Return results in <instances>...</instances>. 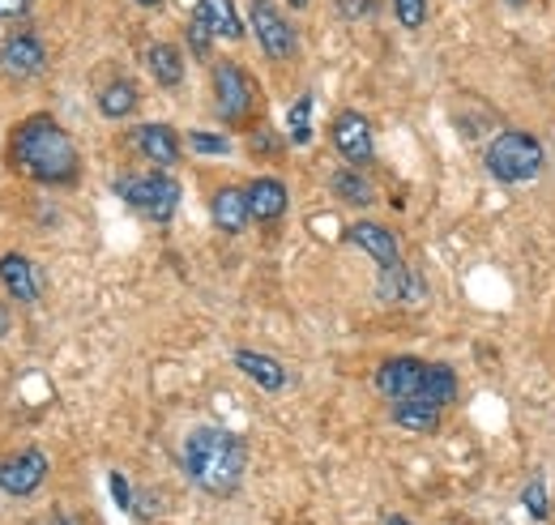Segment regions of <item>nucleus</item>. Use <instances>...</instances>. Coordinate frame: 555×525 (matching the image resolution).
<instances>
[{
	"mask_svg": "<svg viewBox=\"0 0 555 525\" xmlns=\"http://www.w3.org/2000/svg\"><path fill=\"white\" fill-rule=\"evenodd\" d=\"M9 163L17 171H26L30 180H39V184H73L81 176V158H77L73 137L43 112L13 129Z\"/></svg>",
	"mask_w": 555,
	"mask_h": 525,
	"instance_id": "nucleus-1",
	"label": "nucleus"
},
{
	"mask_svg": "<svg viewBox=\"0 0 555 525\" xmlns=\"http://www.w3.org/2000/svg\"><path fill=\"white\" fill-rule=\"evenodd\" d=\"M248 470V445L227 427H197L184 440V474L209 496H235Z\"/></svg>",
	"mask_w": 555,
	"mask_h": 525,
	"instance_id": "nucleus-2",
	"label": "nucleus"
},
{
	"mask_svg": "<svg viewBox=\"0 0 555 525\" xmlns=\"http://www.w3.org/2000/svg\"><path fill=\"white\" fill-rule=\"evenodd\" d=\"M483 167L487 176L500 180V184H526L543 171V141L521 129L500 132L483 150Z\"/></svg>",
	"mask_w": 555,
	"mask_h": 525,
	"instance_id": "nucleus-3",
	"label": "nucleus"
},
{
	"mask_svg": "<svg viewBox=\"0 0 555 525\" xmlns=\"http://www.w3.org/2000/svg\"><path fill=\"white\" fill-rule=\"evenodd\" d=\"M116 197L125 205H133L138 214H145L150 222H171L176 209H180V184L163 171H150V176H120L116 184Z\"/></svg>",
	"mask_w": 555,
	"mask_h": 525,
	"instance_id": "nucleus-4",
	"label": "nucleus"
},
{
	"mask_svg": "<svg viewBox=\"0 0 555 525\" xmlns=\"http://www.w3.org/2000/svg\"><path fill=\"white\" fill-rule=\"evenodd\" d=\"M214 103H218V116L227 125H248L253 112H257V86L235 61H218L214 65Z\"/></svg>",
	"mask_w": 555,
	"mask_h": 525,
	"instance_id": "nucleus-5",
	"label": "nucleus"
},
{
	"mask_svg": "<svg viewBox=\"0 0 555 525\" xmlns=\"http://www.w3.org/2000/svg\"><path fill=\"white\" fill-rule=\"evenodd\" d=\"M248 22H253V35L270 61H291L299 52V35L286 22V13H278L274 0H248Z\"/></svg>",
	"mask_w": 555,
	"mask_h": 525,
	"instance_id": "nucleus-6",
	"label": "nucleus"
},
{
	"mask_svg": "<svg viewBox=\"0 0 555 525\" xmlns=\"http://www.w3.org/2000/svg\"><path fill=\"white\" fill-rule=\"evenodd\" d=\"M423 381H427V363H418V359H411V355L385 359V363L376 368V389L389 397V401L423 397Z\"/></svg>",
	"mask_w": 555,
	"mask_h": 525,
	"instance_id": "nucleus-7",
	"label": "nucleus"
},
{
	"mask_svg": "<svg viewBox=\"0 0 555 525\" xmlns=\"http://www.w3.org/2000/svg\"><path fill=\"white\" fill-rule=\"evenodd\" d=\"M43 478H48V458L39 449H22V453H9L0 461V491H9L17 500L35 496L43 487Z\"/></svg>",
	"mask_w": 555,
	"mask_h": 525,
	"instance_id": "nucleus-8",
	"label": "nucleus"
},
{
	"mask_svg": "<svg viewBox=\"0 0 555 525\" xmlns=\"http://www.w3.org/2000/svg\"><path fill=\"white\" fill-rule=\"evenodd\" d=\"M334 145H338V154L347 158V167H367L372 163V125H367V116L363 112H338V120H334Z\"/></svg>",
	"mask_w": 555,
	"mask_h": 525,
	"instance_id": "nucleus-9",
	"label": "nucleus"
},
{
	"mask_svg": "<svg viewBox=\"0 0 555 525\" xmlns=\"http://www.w3.org/2000/svg\"><path fill=\"white\" fill-rule=\"evenodd\" d=\"M43 65H48V48L39 35H9L0 43V73L26 81V77H39Z\"/></svg>",
	"mask_w": 555,
	"mask_h": 525,
	"instance_id": "nucleus-10",
	"label": "nucleus"
},
{
	"mask_svg": "<svg viewBox=\"0 0 555 525\" xmlns=\"http://www.w3.org/2000/svg\"><path fill=\"white\" fill-rule=\"evenodd\" d=\"M133 145H138V154L150 163V167H158V171H167V167H176L180 163V137L171 125H141L133 132Z\"/></svg>",
	"mask_w": 555,
	"mask_h": 525,
	"instance_id": "nucleus-11",
	"label": "nucleus"
},
{
	"mask_svg": "<svg viewBox=\"0 0 555 525\" xmlns=\"http://www.w3.org/2000/svg\"><path fill=\"white\" fill-rule=\"evenodd\" d=\"M347 240L354 248H363L372 261L380 265V269H389V265H402V253H398V235L393 231H385V227H376V222H350L347 227Z\"/></svg>",
	"mask_w": 555,
	"mask_h": 525,
	"instance_id": "nucleus-12",
	"label": "nucleus"
},
{
	"mask_svg": "<svg viewBox=\"0 0 555 525\" xmlns=\"http://www.w3.org/2000/svg\"><path fill=\"white\" fill-rule=\"evenodd\" d=\"M0 282H4V291H9L17 304H35V299L43 295L39 269L26 261L22 253H4V257H0Z\"/></svg>",
	"mask_w": 555,
	"mask_h": 525,
	"instance_id": "nucleus-13",
	"label": "nucleus"
},
{
	"mask_svg": "<svg viewBox=\"0 0 555 525\" xmlns=\"http://www.w3.org/2000/svg\"><path fill=\"white\" fill-rule=\"evenodd\" d=\"M244 193H248V214H253V222H278V218L286 214V205H291L286 184H282V180H274V176L253 180Z\"/></svg>",
	"mask_w": 555,
	"mask_h": 525,
	"instance_id": "nucleus-14",
	"label": "nucleus"
},
{
	"mask_svg": "<svg viewBox=\"0 0 555 525\" xmlns=\"http://www.w3.org/2000/svg\"><path fill=\"white\" fill-rule=\"evenodd\" d=\"M209 218H214L218 231L240 235V231L253 222V214H248V193H244V189H218V193L209 197Z\"/></svg>",
	"mask_w": 555,
	"mask_h": 525,
	"instance_id": "nucleus-15",
	"label": "nucleus"
},
{
	"mask_svg": "<svg viewBox=\"0 0 555 525\" xmlns=\"http://www.w3.org/2000/svg\"><path fill=\"white\" fill-rule=\"evenodd\" d=\"M235 359V368L253 381V385H261L266 394H282L286 389V368L278 363V359H270V355H257V350H235L231 355Z\"/></svg>",
	"mask_w": 555,
	"mask_h": 525,
	"instance_id": "nucleus-16",
	"label": "nucleus"
},
{
	"mask_svg": "<svg viewBox=\"0 0 555 525\" xmlns=\"http://www.w3.org/2000/svg\"><path fill=\"white\" fill-rule=\"evenodd\" d=\"M193 17H202L214 39H244V22L231 0H197Z\"/></svg>",
	"mask_w": 555,
	"mask_h": 525,
	"instance_id": "nucleus-17",
	"label": "nucleus"
},
{
	"mask_svg": "<svg viewBox=\"0 0 555 525\" xmlns=\"http://www.w3.org/2000/svg\"><path fill=\"white\" fill-rule=\"evenodd\" d=\"M145 65H150V77H154L158 86H167V90H176V86L184 81V56H180L176 43H150Z\"/></svg>",
	"mask_w": 555,
	"mask_h": 525,
	"instance_id": "nucleus-18",
	"label": "nucleus"
},
{
	"mask_svg": "<svg viewBox=\"0 0 555 525\" xmlns=\"http://www.w3.org/2000/svg\"><path fill=\"white\" fill-rule=\"evenodd\" d=\"M133 112H138V86H133L129 77H116V81H107V86L99 90V116L125 120V116H133Z\"/></svg>",
	"mask_w": 555,
	"mask_h": 525,
	"instance_id": "nucleus-19",
	"label": "nucleus"
},
{
	"mask_svg": "<svg viewBox=\"0 0 555 525\" xmlns=\"http://www.w3.org/2000/svg\"><path fill=\"white\" fill-rule=\"evenodd\" d=\"M393 423L406 432H436L440 427V406L427 397H411V401H393Z\"/></svg>",
	"mask_w": 555,
	"mask_h": 525,
	"instance_id": "nucleus-20",
	"label": "nucleus"
},
{
	"mask_svg": "<svg viewBox=\"0 0 555 525\" xmlns=\"http://www.w3.org/2000/svg\"><path fill=\"white\" fill-rule=\"evenodd\" d=\"M330 189H334V197L338 201L359 205V209H363V205H372V197H376L359 167H343V171H334V176H330Z\"/></svg>",
	"mask_w": 555,
	"mask_h": 525,
	"instance_id": "nucleus-21",
	"label": "nucleus"
},
{
	"mask_svg": "<svg viewBox=\"0 0 555 525\" xmlns=\"http://www.w3.org/2000/svg\"><path fill=\"white\" fill-rule=\"evenodd\" d=\"M418 278L406 273V265H389V269H380V286H376V295L385 299V304H398V299H415L418 291Z\"/></svg>",
	"mask_w": 555,
	"mask_h": 525,
	"instance_id": "nucleus-22",
	"label": "nucleus"
},
{
	"mask_svg": "<svg viewBox=\"0 0 555 525\" xmlns=\"http://www.w3.org/2000/svg\"><path fill=\"white\" fill-rule=\"evenodd\" d=\"M423 397L436 401V406H449V401L457 397V376H453V368L431 363V368H427V381H423Z\"/></svg>",
	"mask_w": 555,
	"mask_h": 525,
	"instance_id": "nucleus-23",
	"label": "nucleus"
},
{
	"mask_svg": "<svg viewBox=\"0 0 555 525\" xmlns=\"http://www.w3.org/2000/svg\"><path fill=\"white\" fill-rule=\"evenodd\" d=\"M308 120H312V94H304V99L286 112V129H291V141H295V145H308V141H312V125H308Z\"/></svg>",
	"mask_w": 555,
	"mask_h": 525,
	"instance_id": "nucleus-24",
	"label": "nucleus"
},
{
	"mask_svg": "<svg viewBox=\"0 0 555 525\" xmlns=\"http://www.w3.org/2000/svg\"><path fill=\"white\" fill-rule=\"evenodd\" d=\"M393 17H398L406 30H418L423 17H427V0H393Z\"/></svg>",
	"mask_w": 555,
	"mask_h": 525,
	"instance_id": "nucleus-25",
	"label": "nucleus"
},
{
	"mask_svg": "<svg viewBox=\"0 0 555 525\" xmlns=\"http://www.w3.org/2000/svg\"><path fill=\"white\" fill-rule=\"evenodd\" d=\"M189 145H193V150H197V154H209V158H214V154H227V150H231V141H227V137H218V132H189Z\"/></svg>",
	"mask_w": 555,
	"mask_h": 525,
	"instance_id": "nucleus-26",
	"label": "nucleus"
},
{
	"mask_svg": "<svg viewBox=\"0 0 555 525\" xmlns=\"http://www.w3.org/2000/svg\"><path fill=\"white\" fill-rule=\"evenodd\" d=\"M521 500H526V509H530V513H534L539 522H547V513H552V504H547V487H543L539 478H534V483L526 487V496H521Z\"/></svg>",
	"mask_w": 555,
	"mask_h": 525,
	"instance_id": "nucleus-27",
	"label": "nucleus"
},
{
	"mask_svg": "<svg viewBox=\"0 0 555 525\" xmlns=\"http://www.w3.org/2000/svg\"><path fill=\"white\" fill-rule=\"evenodd\" d=\"M334 9H338V17L359 22V17H372L376 13V0H334Z\"/></svg>",
	"mask_w": 555,
	"mask_h": 525,
	"instance_id": "nucleus-28",
	"label": "nucleus"
},
{
	"mask_svg": "<svg viewBox=\"0 0 555 525\" xmlns=\"http://www.w3.org/2000/svg\"><path fill=\"white\" fill-rule=\"evenodd\" d=\"M209 39H214L209 26L202 17H193V22H189V48H193V56H209Z\"/></svg>",
	"mask_w": 555,
	"mask_h": 525,
	"instance_id": "nucleus-29",
	"label": "nucleus"
},
{
	"mask_svg": "<svg viewBox=\"0 0 555 525\" xmlns=\"http://www.w3.org/2000/svg\"><path fill=\"white\" fill-rule=\"evenodd\" d=\"M112 496H116V504H120V509H133V491H129L125 474H112Z\"/></svg>",
	"mask_w": 555,
	"mask_h": 525,
	"instance_id": "nucleus-30",
	"label": "nucleus"
},
{
	"mask_svg": "<svg viewBox=\"0 0 555 525\" xmlns=\"http://www.w3.org/2000/svg\"><path fill=\"white\" fill-rule=\"evenodd\" d=\"M30 13V0H0V22L9 17H26Z\"/></svg>",
	"mask_w": 555,
	"mask_h": 525,
	"instance_id": "nucleus-31",
	"label": "nucleus"
},
{
	"mask_svg": "<svg viewBox=\"0 0 555 525\" xmlns=\"http://www.w3.org/2000/svg\"><path fill=\"white\" fill-rule=\"evenodd\" d=\"M4 329H9V308H0V337H4Z\"/></svg>",
	"mask_w": 555,
	"mask_h": 525,
	"instance_id": "nucleus-32",
	"label": "nucleus"
},
{
	"mask_svg": "<svg viewBox=\"0 0 555 525\" xmlns=\"http://www.w3.org/2000/svg\"><path fill=\"white\" fill-rule=\"evenodd\" d=\"M61 525H94V522H86V517H65Z\"/></svg>",
	"mask_w": 555,
	"mask_h": 525,
	"instance_id": "nucleus-33",
	"label": "nucleus"
},
{
	"mask_svg": "<svg viewBox=\"0 0 555 525\" xmlns=\"http://www.w3.org/2000/svg\"><path fill=\"white\" fill-rule=\"evenodd\" d=\"M141 9H158V4H163V0H138Z\"/></svg>",
	"mask_w": 555,
	"mask_h": 525,
	"instance_id": "nucleus-34",
	"label": "nucleus"
},
{
	"mask_svg": "<svg viewBox=\"0 0 555 525\" xmlns=\"http://www.w3.org/2000/svg\"><path fill=\"white\" fill-rule=\"evenodd\" d=\"M385 525H411V522H406V517H389Z\"/></svg>",
	"mask_w": 555,
	"mask_h": 525,
	"instance_id": "nucleus-35",
	"label": "nucleus"
},
{
	"mask_svg": "<svg viewBox=\"0 0 555 525\" xmlns=\"http://www.w3.org/2000/svg\"><path fill=\"white\" fill-rule=\"evenodd\" d=\"M286 4H295V9H304V4H308V0H286Z\"/></svg>",
	"mask_w": 555,
	"mask_h": 525,
	"instance_id": "nucleus-36",
	"label": "nucleus"
},
{
	"mask_svg": "<svg viewBox=\"0 0 555 525\" xmlns=\"http://www.w3.org/2000/svg\"><path fill=\"white\" fill-rule=\"evenodd\" d=\"M508 4H526V0H508Z\"/></svg>",
	"mask_w": 555,
	"mask_h": 525,
	"instance_id": "nucleus-37",
	"label": "nucleus"
}]
</instances>
